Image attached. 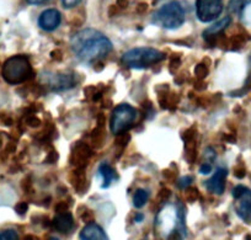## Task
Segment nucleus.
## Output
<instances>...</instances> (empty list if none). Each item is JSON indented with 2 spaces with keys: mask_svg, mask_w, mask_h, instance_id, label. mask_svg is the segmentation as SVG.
Returning a JSON list of instances; mask_svg holds the SVG:
<instances>
[{
  "mask_svg": "<svg viewBox=\"0 0 251 240\" xmlns=\"http://www.w3.org/2000/svg\"><path fill=\"white\" fill-rule=\"evenodd\" d=\"M71 47L81 62L93 63L106 57L112 51V43L100 31L85 28L72 37Z\"/></svg>",
  "mask_w": 251,
  "mask_h": 240,
  "instance_id": "obj_1",
  "label": "nucleus"
},
{
  "mask_svg": "<svg viewBox=\"0 0 251 240\" xmlns=\"http://www.w3.org/2000/svg\"><path fill=\"white\" fill-rule=\"evenodd\" d=\"M1 77L6 83L18 85L33 77V69L27 58L24 55H14L6 59L3 64Z\"/></svg>",
  "mask_w": 251,
  "mask_h": 240,
  "instance_id": "obj_2",
  "label": "nucleus"
},
{
  "mask_svg": "<svg viewBox=\"0 0 251 240\" xmlns=\"http://www.w3.org/2000/svg\"><path fill=\"white\" fill-rule=\"evenodd\" d=\"M165 58L161 51L151 47H138L129 50L122 55V62L133 69H144L151 67Z\"/></svg>",
  "mask_w": 251,
  "mask_h": 240,
  "instance_id": "obj_3",
  "label": "nucleus"
},
{
  "mask_svg": "<svg viewBox=\"0 0 251 240\" xmlns=\"http://www.w3.org/2000/svg\"><path fill=\"white\" fill-rule=\"evenodd\" d=\"M186 19V10L180 1H171L161 6L153 15L151 20L160 27L175 30L180 27Z\"/></svg>",
  "mask_w": 251,
  "mask_h": 240,
  "instance_id": "obj_4",
  "label": "nucleus"
},
{
  "mask_svg": "<svg viewBox=\"0 0 251 240\" xmlns=\"http://www.w3.org/2000/svg\"><path fill=\"white\" fill-rule=\"evenodd\" d=\"M136 117L137 112L131 105H128V104L118 105L113 110L112 116H111V132L116 135L126 133V131H128L134 125Z\"/></svg>",
  "mask_w": 251,
  "mask_h": 240,
  "instance_id": "obj_5",
  "label": "nucleus"
},
{
  "mask_svg": "<svg viewBox=\"0 0 251 240\" xmlns=\"http://www.w3.org/2000/svg\"><path fill=\"white\" fill-rule=\"evenodd\" d=\"M233 197L236 201V214L245 222H251V190L243 185L236 186L233 190Z\"/></svg>",
  "mask_w": 251,
  "mask_h": 240,
  "instance_id": "obj_6",
  "label": "nucleus"
},
{
  "mask_svg": "<svg viewBox=\"0 0 251 240\" xmlns=\"http://www.w3.org/2000/svg\"><path fill=\"white\" fill-rule=\"evenodd\" d=\"M223 10L222 0H196L197 18L202 23H211L218 19Z\"/></svg>",
  "mask_w": 251,
  "mask_h": 240,
  "instance_id": "obj_7",
  "label": "nucleus"
},
{
  "mask_svg": "<svg viewBox=\"0 0 251 240\" xmlns=\"http://www.w3.org/2000/svg\"><path fill=\"white\" fill-rule=\"evenodd\" d=\"M91 157H93V152H91L90 147L85 143L80 142L73 148L71 161L75 166V169H84Z\"/></svg>",
  "mask_w": 251,
  "mask_h": 240,
  "instance_id": "obj_8",
  "label": "nucleus"
},
{
  "mask_svg": "<svg viewBox=\"0 0 251 240\" xmlns=\"http://www.w3.org/2000/svg\"><path fill=\"white\" fill-rule=\"evenodd\" d=\"M62 21V15L57 9H48L38 18V26L45 31H54Z\"/></svg>",
  "mask_w": 251,
  "mask_h": 240,
  "instance_id": "obj_9",
  "label": "nucleus"
},
{
  "mask_svg": "<svg viewBox=\"0 0 251 240\" xmlns=\"http://www.w3.org/2000/svg\"><path fill=\"white\" fill-rule=\"evenodd\" d=\"M47 84L53 90H68L75 85V78L72 74L48 75Z\"/></svg>",
  "mask_w": 251,
  "mask_h": 240,
  "instance_id": "obj_10",
  "label": "nucleus"
},
{
  "mask_svg": "<svg viewBox=\"0 0 251 240\" xmlns=\"http://www.w3.org/2000/svg\"><path fill=\"white\" fill-rule=\"evenodd\" d=\"M226 169H218L213 176L209 180L206 181V187L209 192L214 195H222L226 188Z\"/></svg>",
  "mask_w": 251,
  "mask_h": 240,
  "instance_id": "obj_11",
  "label": "nucleus"
},
{
  "mask_svg": "<svg viewBox=\"0 0 251 240\" xmlns=\"http://www.w3.org/2000/svg\"><path fill=\"white\" fill-rule=\"evenodd\" d=\"M231 19L229 18V16H226V18L222 19V20L217 21L214 25H212L211 27L207 28L206 31L203 32V38L207 41V42H212L214 45V43H217V41H218V37L222 35V32H223L224 30H226V27L229 26V24H230Z\"/></svg>",
  "mask_w": 251,
  "mask_h": 240,
  "instance_id": "obj_12",
  "label": "nucleus"
},
{
  "mask_svg": "<svg viewBox=\"0 0 251 240\" xmlns=\"http://www.w3.org/2000/svg\"><path fill=\"white\" fill-rule=\"evenodd\" d=\"M52 224L55 230H58L59 233H63V234H66V233H69L73 229L74 218L69 212L57 213V215L53 219Z\"/></svg>",
  "mask_w": 251,
  "mask_h": 240,
  "instance_id": "obj_13",
  "label": "nucleus"
},
{
  "mask_svg": "<svg viewBox=\"0 0 251 240\" xmlns=\"http://www.w3.org/2000/svg\"><path fill=\"white\" fill-rule=\"evenodd\" d=\"M80 240H108L105 230L96 223H89L80 233Z\"/></svg>",
  "mask_w": 251,
  "mask_h": 240,
  "instance_id": "obj_14",
  "label": "nucleus"
},
{
  "mask_svg": "<svg viewBox=\"0 0 251 240\" xmlns=\"http://www.w3.org/2000/svg\"><path fill=\"white\" fill-rule=\"evenodd\" d=\"M99 174L102 178L103 188H107L112 184V181H115L117 179V174H116V171L108 164H101L100 169H99Z\"/></svg>",
  "mask_w": 251,
  "mask_h": 240,
  "instance_id": "obj_15",
  "label": "nucleus"
},
{
  "mask_svg": "<svg viewBox=\"0 0 251 240\" xmlns=\"http://www.w3.org/2000/svg\"><path fill=\"white\" fill-rule=\"evenodd\" d=\"M73 178L74 179H72V183H73L75 190L79 191V192H83V191L85 190V185H86V179H85V174H84V169H75L73 173Z\"/></svg>",
  "mask_w": 251,
  "mask_h": 240,
  "instance_id": "obj_16",
  "label": "nucleus"
},
{
  "mask_svg": "<svg viewBox=\"0 0 251 240\" xmlns=\"http://www.w3.org/2000/svg\"><path fill=\"white\" fill-rule=\"evenodd\" d=\"M148 198H149V193L147 192L146 190L143 188H138L134 193V197H133V205L136 208H142L147 202H148Z\"/></svg>",
  "mask_w": 251,
  "mask_h": 240,
  "instance_id": "obj_17",
  "label": "nucleus"
},
{
  "mask_svg": "<svg viewBox=\"0 0 251 240\" xmlns=\"http://www.w3.org/2000/svg\"><path fill=\"white\" fill-rule=\"evenodd\" d=\"M248 38L249 37L245 33H238V35L233 36V37L228 41V47L230 48V50H238V48L243 47V46L245 45Z\"/></svg>",
  "mask_w": 251,
  "mask_h": 240,
  "instance_id": "obj_18",
  "label": "nucleus"
},
{
  "mask_svg": "<svg viewBox=\"0 0 251 240\" xmlns=\"http://www.w3.org/2000/svg\"><path fill=\"white\" fill-rule=\"evenodd\" d=\"M207 74H208V67L204 65V63H201V64H199L195 68V75L199 79H204L207 77Z\"/></svg>",
  "mask_w": 251,
  "mask_h": 240,
  "instance_id": "obj_19",
  "label": "nucleus"
},
{
  "mask_svg": "<svg viewBox=\"0 0 251 240\" xmlns=\"http://www.w3.org/2000/svg\"><path fill=\"white\" fill-rule=\"evenodd\" d=\"M1 240H19L18 233L13 229H6L1 233Z\"/></svg>",
  "mask_w": 251,
  "mask_h": 240,
  "instance_id": "obj_20",
  "label": "nucleus"
},
{
  "mask_svg": "<svg viewBox=\"0 0 251 240\" xmlns=\"http://www.w3.org/2000/svg\"><path fill=\"white\" fill-rule=\"evenodd\" d=\"M80 1H81V0H62L63 6H64V8H67V9L74 8V6L78 5Z\"/></svg>",
  "mask_w": 251,
  "mask_h": 240,
  "instance_id": "obj_21",
  "label": "nucleus"
},
{
  "mask_svg": "<svg viewBox=\"0 0 251 240\" xmlns=\"http://www.w3.org/2000/svg\"><path fill=\"white\" fill-rule=\"evenodd\" d=\"M197 196H199V190H197V188L192 187L187 191V200L190 201V202L197 200Z\"/></svg>",
  "mask_w": 251,
  "mask_h": 240,
  "instance_id": "obj_22",
  "label": "nucleus"
},
{
  "mask_svg": "<svg viewBox=\"0 0 251 240\" xmlns=\"http://www.w3.org/2000/svg\"><path fill=\"white\" fill-rule=\"evenodd\" d=\"M27 208H28L27 203L20 202V203H18V205H16L15 210H16V212L19 213V214H25V213L27 212Z\"/></svg>",
  "mask_w": 251,
  "mask_h": 240,
  "instance_id": "obj_23",
  "label": "nucleus"
},
{
  "mask_svg": "<svg viewBox=\"0 0 251 240\" xmlns=\"http://www.w3.org/2000/svg\"><path fill=\"white\" fill-rule=\"evenodd\" d=\"M245 174L246 171L244 166H236L235 170H234V175H235L238 179H243L244 176H245Z\"/></svg>",
  "mask_w": 251,
  "mask_h": 240,
  "instance_id": "obj_24",
  "label": "nucleus"
},
{
  "mask_svg": "<svg viewBox=\"0 0 251 240\" xmlns=\"http://www.w3.org/2000/svg\"><path fill=\"white\" fill-rule=\"evenodd\" d=\"M192 183V179L190 178V176H186V178L181 179L180 181V187H188L190 186V184Z\"/></svg>",
  "mask_w": 251,
  "mask_h": 240,
  "instance_id": "obj_25",
  "label": "nucleus"
},
{
  "mask_svg": "<svg viewBox=\"0 0 251 240\" xmlns=\"http://www.w3.org/2000/svg\"><path fill=\"white\" fill-rule=\"evenodd\" d=\"M67 210H68V205H67L66 202H60L55 206V211H57L58 213L67 212Z\"/></svg>",
  "mask_w": 251,
  "mask_h": 240,
  "instance_id": "obj_26",
  "label": "nucleus"
},
{
  "mask_svg": "<svg viewBox=\"0 0 251 240\" xmlns=\"http://www.w3.org/2000/svg\"><path fill=\"white\" fill-rule=\"evenodd\" d=\"M211 171H212V168L209 164H204V165H202L201 168H200V173L203 174V175H208Z\"/></svg>",
  "mask_w": 251,
  "mask_h": 240,
  "instance_id": "obj_27",
  "label": "nucleus"
},
{
  "mask_svg": "<svg viewBox=\"0 0 251 240\" xmlns=\"http://www.w3.org/2000/svg\"><path fill=\"white\" fill-rule=\"evenodd\" d=\"M128 5V0H116V6L118 9H126Z\"/></svg>",
  "mask_w": 251,
  "mask_h": 240,
  "instance_id": "obj_28",
  "label": "nucleus"
},
{
  "mask_svg": "<svg viewBox=\"0 0 251 240\" xmlns=\"http://www.w3.org/2000/svg\"><path fill=\"white\" fill-rule=\"evenodd\" d=\"M26 1L31 5H43V4L48 3L50 0H26Z\"/></svg>",
  "mask_w": 251,
  "mask_h": 240,
  "instance_id": "obj_29",
  "label": "nucleus"
},
{
  "mask_svg": "<svg viewBox=\"0 0 251 240\" xmlns=\"http://www.w3.org/2000/svg\"><path fill=\"white\" fill-rule=\"evenodd\" d=\"M27 125L31 126V127H37L40 125V120H37L36 117H30L27 120Z\"/></svg>",
  "mask_w": 251,
  "mask_h": 240,
  "instance_id": "obj_30",
  "label": "nucleus"
},
{
  "mask_svg": "<svg viewBox=\"0 0 251 240\" xmlns=\"http://www.w3.org/2000/svg\"><path fill=\"white\" fill-rule=\"evenodd\" d=\"M147 9H148V5H147L146 3H141L138 5V8H137V11H138L139 14H143L144 11H147Z\"/></svg>",
  "mask_w": 251,
  "mask_h": 240,
  "instance_id": "obj_31",
  "label": "nucleus"
},
{
  "mask_svg": "<svg viewBox=\"0 0 251 240\" xmlns=\"http://www.w3.org/2000/svg\"><path fill=\"white\" fill-rule=\"evenodd\" d=\"M143 219V214H137V218H136V222H141V220Z\"/></svg>",
  "mask_w": 251,
  "mask_h": 240,
  "instance_id": "obj_32",
  "label": "nucleus"
},
{
  "mask_svg": "<svg viewBox=\"0 0 251 240\" xmlns=\"http://www.w3.org/2000/svg\"><path fill=\"white\" fill-rule=\"evenodd\" d=\"M24 240H33V238L31 237V235H27V237H25V239Z\"/></svg>",
  "mask_w": 251,
  "mask_h": 240,
  "instance_id": "obj_33",
  "label": "nucleus"
},
{
  "mask_svg": "<svg viewBox=\"0 0 251 240\" xmlns=\"http://www.w3.org/2000/svg\"><path fill=\"white\" fill-rule=\"evenodd\" d=\"M50 240H59V239H57V238H50Z\"/></svg>",
  "mask_w": 251,
  "mask_h": 240,
  "instance_id": "obj_34",
  "label": "nucleus"
},
{
  "mask_svg": "<svg viewBox=\"0 0 251 240\" xmlns=\"http://www.w3.org/2000/svg\"><path fill=\"white\" fill-rule=\"evenodd\" d=\"M0 240H1V235H0Z\"/></svg>",
  "mask_w": 251,
  "mask_h": 240,
  "instance_id": "obj_35",
  "label": "nucleus"
}]
</instances>
